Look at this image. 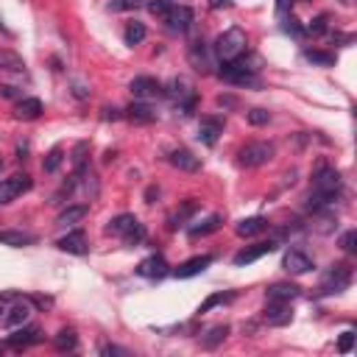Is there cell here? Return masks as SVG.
<instances>
[{"label": "cell", "instance_id": "cell-29", "mask_svg": "<svg viewBox=\"0 0 357 357\" xmlns=\"http://www.w3.org/2000/svg\"><path fill=\"white\" fill-rule=\"evenodd\" d=\"M84 215H87V204H76V207L62 209V212H59V218H56V223H59V227H70V223L81 220Z\"/></svg>", "mask_w": 357, "mask_h": 357}, {"label": "cell", "instance_id": "cell-31", "mask_svg": "<svg viewBox=\"0 0 357 357\" xmlns=\"http://www.w3.org/2000/svg\"><path fill=\"white\" fill-rule=\"evenodd\" d=\"M196 209H198V204H196L193 198H190V201H185V204H182V209H176V212L170 215V229L182 227V223H185V220H187V218H190Z\"/></svg>", "mask_w": 357, "mask_h": 357}, {"label": "cell", "instance_id": "cell-46", "mask_svg": "<svg viewBox=\"0 0 357 357\" xmlns=\"http://www.w3.org/2000/svg\"><path fill=\"white\" fill-rule=\"evenodd\" d=\"M290 9H293V0H277V14L279 17H288Z\"/></svg>", "mask_w": 357, "mask_h": 357}, {"label": "cell", "instance_id": "cell-47", "mask_svg": "<svg viewBox=\"0 0 357 357\" xmlns=\"http://www.w3.org/2000/svg\"><path fill=\"white\" fill-rule=\"evenodd\" d=\"M229 0H209V9H227Z\"/></svg>", "mask_w": 357, "mask_h": 357}, {"label": "cell", "instance_id": "cell-22", "mask_svg": "<svg viewBox=\"0 0 357 357\" xmlns=\"http://www.w3.org/2000/svg\"><path fill=\"white\" fill-rule=\"evenodd\" d=\"M39 341H42L39 330H36V327H25V330H17V332L9 338V346H14V349H28V346H34V343H39Z\"/></svg>", "mask_w": 357, "mask_h": 357}, {"label": "cell", "instance_id": "cell-8", "mask_svg": "<svg viewBox=\"0 0 357 357\" xmlns=\"http://www.w3.org/2000/svg\"><path fill=\"white\" fill-rule=\"evenodd\" d=\"M168 95H170L178 106H182V109H187V112L196 106V87H193V81H187V78H173Z\"/></svg>", "mask_w": 357, "mask_h": 357}, {"label": "cell", "instance_id": "cell-13", "mask_svg": "<svg viewBox=\"0 0 357 357\" xmlns=\"http://www.w3.org/2000/svg\"><path fill=\"white\" fill-rule=\"evenodd\" d=\"M209 265H212V254H198V257H190L187 262H182L173 274H176L178 279H190V277H198L201 271H207Z\"/></svg>", "mask_w": 357, "mask_h": 357}, {"label": "cell", "instance_id": "cell-36", "mask_svg": "<svg viewBox=\"0 0 357 357\" xmlns=\"http://www.w3.org/2000/svg\"><path fill=\"white\" fill-rule=\"evenodd\" d=\"M232 299H235L232 293H215V296H209V299H207V301L198 307V312L204 316V312H209L212 307H218V304H227V301H232Z\"/></svg>", "mask_w": 357, "mask_h": 357}, {"label": "cell", "instance_id": "cell-16", "mask_svg": "<svg viewBox=\"0 0 357 357\" xmlns=\"http://www.w3.org/2000/svg\"><path fill=\"white\" fill-rule=\"evenodd\" d=\"M271 251H277V243H254V246H246L243 251H238L235 254V265H251V262H257L260 257H265V254H271Z\"/></svg>", "mask_w": 357, "mask_h": 357}, {"label": "cell", "instance_id": "cell-42", "mask_svg": "<svg viewBox=\"0 0 357 357\" xmlns=\"http://www.w3.org/2000/svg\"><path fill=\"white\" fill-rule=\"evenodd\" d=\"M143 6V0H115L112 9L115 12H126V9H140Z\"/></svg>", "mask_w": 357, "mask_h": 357}, {"label": "cell", "instance_id": "cell-35", "mask_svg": "<svg viewBox=\"0 0 357 357\" xmlns=\"http://www.w3.org/2000/svg\"><path fill=\"white\" fill-rule=\"evenodd\" d=\"M62 159H65V151L56 146V148H51V154L48 157H45V173H56L59 170V165H62Z\"/></svg>", "mask_w": 357, "mask_h": 357}, {"label": "cell", "instance_id": "cell-50", "mask_svg": "<svg viewBox=\"0 0 357 357\" xmlns=\"http://www.w3.org/2000/svg\"><path fill=\"white\" fill-rule=\"evenodd\" d=\"M0 354H3V346H0Z\"/></svg>", "mask_w": 357, "mask_h": 357}, {"label": "cell", "instance_id": "cell-9", "mask_svg": "<svg viewBox=\"0 0 357 357\" xmlns=\"http://www.w3.org/2000/svg\"><path fill=\"white\" fill-rule=\"evenodd\" d=\"M170 31H176V34H187L190 31V25H193V9H187V6H173L170 3V12H168V17L162 20Z\"/></svg>", "mask_w": 357, "mask_h": 357}, {"label": "cell", "instance_id": "cell-20", "mask_svg": "<svg viewBox=\"0 0 357 357\" xmlns=\"http://www.w3.org/2000/svg\"><path fill=\"white\" fill-rule=\"evenodd\" d=\"M296 296H299V288L290 285V282H277V285H271V288L265 290L268 301H293Z\"/></svg>", "mask_w": 357, "mask_h": 357}, {"label": "cell", "instance_id": "cell-5", "mask_svg": "<svg viewBox=\"0 0 357 357\" xmlns=\"http://www.w3.org/2000/svg\"><path fill=\"white\" fill-rule=\"evenodd\" d=\"M254 70H257V67H246V62L238 59V62H227V65H223L220 78L229 81V84H238V87H257L260 78H257Z\"/></svg>", "mask_w": 357, "mask_h": 357}, {"label": "cell", "instance_id": "cell-48", "mask_svg": "<svg viewBox=\"0 0 357 357\" xmlns=\"http://www.w3.org/2000/svg\"><path fill=\"white\" fill-rule=\"evenodd\" d=\"M341 3H343V6H349V3H352V0H341Z\"/></svg>", "mask_w": 357, "mask_h": 357}, {"label": "cell", "instance_id": "cell-49", "mask_svg": "<svg viewBox=\"0 0 357 357\" xmlns=\"http://www.w3.org/2000/svg\"><path fill=\"white\" fill-rule=\"evenodd\" d=\"M0 170H3V159H0Z\"/></svg>", "mask_w": 357, "mask_h": 357}, {"label": "cell", "instance_id": "cell-41", "mask_svg": "<svg viewBox=\"0 0 357 357\" xmlns=\"http://www.w3.org/2000/svg\"><path fill=\"white\" fill-rule=\"evenodd\" d=\"M268 120H271V115H268L265 109H251L249 112V123L251 126H268Z\"/></svg>", "mask_w": 357, "mask_h": 357}, {"label": "cell", "instance_id": "cell-7", "mask_svg": "<svg viewBox=\"0 0 357 357\" xmlns=\"http://www.w3.org/2000/svg\"><path fill=\"white\" fill-rule=\"evenodd\" d=\"M31 185H34V182H31L28 173H14V176L3 178V182H0V204H12V201L20 198L23 193H28Z\"/></svg>", "mask_w": 357, "mask_h": 357}, {"label": "cell", "instance_id": "cell-1", "mask_svg": "<svg viewBox=\"0 0 357 357\" xmlns=\"http://www.w3.org/2000/svg\"><path fill=\"white\" fill-rule=\"evenodd\" d=\"M341 193V173L335 168H330L327 162L319 165V170L312 173V196L307 201V209H321L330 201H335V196Z\"/></svg>", "mask_w": 357, "mask_h": 357}, {"label": "cell", "instance_id": "cell-21", "mask_svg": "<svg viewBox=\"0 0 357 357\" xmlns=\"http://www.w3.org/2000/svg\"><path fill=\"white\" fill-rule=\"evenodd\" d=\"M42 115V101L39 98H23L14 106V117L17 120H36Z\"/></svg>", "mask_w": 357, "mask_h": 357}, {"label": "cell", "instance_id": "cell-30", "mask_svg": "<svg viewBox=\"0 0 357 357\" xmlns=\"http://www.w3.org/2000/svg\"><path fill=\"white\" fill-rule=\"evenodd\" d=\"M146 36H148V31H146V25H143V23H128V25H126V31H123L126 45H140Z\"/></svg>", "mask_w": 357, "mask_h": 357}, {"label": "cell", "instance_id": "cell-19", "mask_svg": "<svg viewBox=\"0 0 357 357\" xmlns=\"http://www.w3.org/2000/svg\"><path fill=\"white\" fill-rule=\"evenodd\" d=\"M187 59H190V65L196 67V70H201V73H207L209 67H212V56H209V48L201 42V39H196L190 48H187Z\"/></svg>", "mask_w": 357, "mask_h": 357}, {"label": "cell", "instance_id": "cell-11", "mask_svg": "<svg viewBox=\"0 0 357 357\" xmlns=\"http://www.w3.org/2000/svg\"><path fill=\"white\" fill-rule=\"evenodd\" d=\"M168 162L173 168H178V170H185V173H198L201 170V159L193 151H187V148H173L168 154Z\"/></svg>", "mask_w": 357, "mask_h": 357}, {"label": "cell", "instance_id": "cell-51", "mask_svg": "<svg viewBox=\"0 0 357 357\" xmlns=\"http://www.w3.org/2000/svg\"><path fill=\"white\" fill-rule=\"evenodd\" d=\"M0 312H3V310H0Z\"/></svg>", "mask_w": 357, "mask_h": 357}, {"label": "cell", "instance_id": "cell-44", "mask_svg": "<svg viewBox=\"0 0 357 357\" xmlns=\"http://www.w3.org/2000/svg\"><path fill=\"white\" fill-rule=\"evenodd\" d=\"M20 95V89L12 87V84H0V98H17Z\"/></svg>", "mask_w": 357, "mask_h": 357}, {"label": "cell", "instance_id": "cell-37", "mask_svg": "<svg viewBox=\"0 0 357 357\" xmlns=\"http://www.w3.org/2000/svg\"><path fill=\"white\" fill-rule=\"evenodd\" d=\"M327 28H330V17H327V14H319L316 20L307 25V34H312V36H324Z\"/></svg>", "mask_w": 357, "mask_h": 357}, {"label": "cell", "instance_id": "cell-25", "mask_svg": "<svg viewBox=\"0 0 357 357\" xmlns=\"http://www.w3.org/2000/svg\"><path fill=\"white\" fill-rule=\"evenodd\" d=\"M220 223H223L220 215H209V218H204L201 223H196V227H190V238H193V240H196V238H207V235H212V232L220 229Z\"/></svg>", "mask_w": 357, "mask_h": 357}, {"label": "cell", "instance_id": "cell-38", "mask_svg": "<svg viewBox=\"0 0 357 357\" xmlns=\"http://www.w3.org/2000/svg\"><path fill=\"white\" fill-rule=\"evenodd\" d=\"M87 151H89V143H78L76 151H73V165L78 173H84V165H87Z\"/></svg>", "mask_w": 357, "mask_h": 357}, {"label": "cell", "instance_id": "cell-2", "mask_svg": "<svg viewBox=\"0 0 357 357\" xmlns=\"http://www.w3.org/2000/svg\"><path fill=\"white\" fill-rule=\"evenodd\" d=\"M215 56L227 65V62H238L246 56L249 51V39H246V31L243 28H229V31H223L218 39H215Z\"/></svg>", "mask_w": 357, "mask_h": 357}, {"label": "cell", "instance_id": "cell-27", "mask_svg": "<svg viewBox=\"0 0 357 357\" xmlns=\"http://www.w3.org/2000/svg\"><path fill=\"white\" fill-rule=\"evenodd\" d=\"M227 335H229V327H227V324H218V327H212V330L201 338V346H204V349H215V346H220L223 341H227Z\"/></svg>", "mask_w": 357, "mask_h": 357}, {"label": "cell", "instance_id": "cell-4", "mask_svg": "<svg viewBox=\"0 0 357 357\" xmlns=\"http://www.w3.org/2000/svg\"><path fill=\"white\" fill-rule=\"evenodd\" d=\"M349 285H352V268H349L346 262H341V265H332L330 271H327V277L321 279V288H319V293H321V296L343 293Z\"/></svg>", "mask_w": 357, "mask_h": 357}, {"label": "cell", "instance_id": "cell-43", "mask_svg": "<svg viewBox=\"0 0 357 357\" xmlns=\"http://www.w3.org/2000/svg\"><path fill=\"white\" fill-rule=\"evenodd\" d=\"M352 346H354V332H343L341 335V341H338V352H352Z\"/></svg>", "mask_w": 357, "mask_h": 357}, {"label": "cell", "instance_id": "cell-12", "mask_svg": "<svg viewBox=\"0 0 357 357\" xmlns=\"http://www.w3.org/2000/svg\"><path fill=\"white\" fill-rule=\"evenodd\" d=\"M168 260L162 257V254H151V257H146L140 265H137V274L140 277H146V279H162L165 274H168Z\"/></svg>", "mask_w": 357, "mask_h": 357}, {"label": "cell", "instance_id": "cell-39", "mask_svg": "<svg viewBox=\"0 0 357 357\" xmlns=\"http://www.w3.org/2000/svg\"><path fill=\"white\" fill-rule=\"evenodd\" d=\"M148 12H151L157 20H165L168 12H170V3H168V0H148Z\"/></svg>", "mask_w": 357, "mask_h": 357}, {"label": "cell", "instance_id": "cell-33", "mask_svg": "<svg viewBox=\"0 0 357 357\" xmlns=\"http://www.w3.org/2000/svg\"><path fill=\"white\" fill-rule=\"evenodd\" d=\"M304 59L312 62V65H321V67L335 65V54H327V51H304Z\"/></svg>", "mask_w": 357, "mask_h": 357}, {"label": "cell", "instance_id": "cell-23", "mask_svg": "<svg viewBox=\"0 0 357 357\" xmlns=\"http://www.w3.org/2000/svg\"><path fill=\"white\" fill-rule=\"evenodd\" d=\"M265 229H268V220L260 218V215L243 218V220L238 223V235H240V238H254V235H260V232H265Z\"/></svg>", "mask_w": 357, "mask_h": 357}, {"label": "cell", "instance_id": "cell-15", "mask_svg": "<svg viewBox=\"0 0 357 357\" xmlns=\"http://www.w3.org/2000/svg\"><path fill=\"white\" fill-rule=\"evenodd\" d=\"M131 93H134V98L148 101V98H157L162 93V84L157 78H151V76H137L131 81Z\"/></svg>", "mask_w": 357, "mask_h": 357}, {"label": "cell", "instance_id": "cell-6", "mask_svg": "<svg viewBox=\"0 0 357 357\" xmlns=\"http://www.w3.org/2000/svg\"><path fill=\"white\" fill-rule=\"evenodd\" d=\"M274 154H277L274 143H262V140L260 143H249V146L240 148V165L243 168H260L265 162H271Z\"/></svg>", "mask_w": 357, "mask_h": 357}, {"label": "cell", "instance_id": "cell-18", "mask_svg": "<svg viewBox=\"0 0 357 357\" xmlns=\"http://www.w3.org/2000/svg\"><path fill=\"white\" fill-rule=\"evenodd\" d=\"M56 246H59L62 251H67V254H87V251H89V240H87V235H84L81 229L67 232L65 238H59Z\"/></svg>", "mask_w": 357, "mask_h": 357}, {"label": "cell", "instance_id": "cell-34", "mask_svg": "<svg viewBox=\"0 0 357 357\" xmlns=\"http://www.w3.org/2000/svg\"><path fill=\"white\" fill-rule=\"evenodd\" d=\"M54 343H56V349H59V352H73V349H76V343H78V338H76V332H73V330H62V332L56 335V341H54Z\"/></svg>", "mask_w": 357, "mask_h": 357}, {"label": "cell", "instance_id": "cell-14", "mask_svg": "<svg viewBox=\"0 0 357 357\" xmlns=\"http://www.w3.org/2000/svg\"><path fill=\"white\" fill-rule=\"evenodd\" d=\"M220 134H223V120L220 117H215V115L201 117V123H198V140L204 146H215Z\"/></svg>", "mask_w": 357, "mask_h": 357}, {"label": "cell", "instance_id": "cell-45", "mask_svg": "<svg viewBox=\"0 0 357 357\" xmlns=\"http://www.w3.org/2000/svg\"><path fill=\"white\" fill-rule=\"evenodd\" d=\"M101 354H123V357H128V349H120V346H115V343H104V346H101Z\"/></svg>", "mask_w": 357, "mask_h": 357}, {"label": "cell", "instance_id": "cell-26", "mask_svg": "<svg viewBox=\"0 0 357 357\" xmlns=\"http://www.w3.org/2000/svg\"><path fill=\"white\" fill-rule=\"evenodd\" d=\"M126 117H128L131 123H154V120H157V112H154L148 104H131V106L126 109Z\"/></svg>", "mask_w": 357, "mask_h": 357}, {"label": "cell", "instance_id": "cell-24", "mask_svg": "<svg viewBox=\"0 0 357 357\" xmlns=\"http://www.w3.org/2000/svg\"><path fill=\"white\" fill-rule=\"evenodd\" d=\"M28 316H31V310H28V304H14L6 316H3V327L6 330H17V327H23L25 321H28Z\"/></svg>", "mask_w": 357, "mask_h": 357}, {"label": "cell", "instance_id": "cell-40", "mask_svg": "<svg viewBox=\"0 0 357 357\" xmlns=\"http://www.w3.org/2000/svg\"><path fill=\"white\" fill-rule=\"evenodd\" d=\"M341 249H343L346 254H354V251H357V232H354V229H349V232L341 238Z\"/></svg>", "mask_w": 357, "mask_h": 357}, {"label": "cell", "instance_id": "cell-10", "mask_svg": "<svg viewBox=\"0 0 357 357\" xmlns=\"http://www.w3.org/2000/svg\"><path fill=\"white\" fill-rule=\"evenodd\" d=\"M262 319H265V324H271V327H285V324H290V319H293L290 301H268Z\"/></svg>", "mask_w": 357, "mask_h": 357}, {"label": "cell", "instance_id": "cell-28", "mask_svg": "<svg viewBox=\"0 0 357 357\" xmlns=\"http://www.w3.org/2000/svg\"><path fill=\"white\" fill-rule=\"evenodd\" d=\"M0 70H6V73H23V70H25V62H23L14 51H0Z\"/></svg>", "mask_w": 357, "mask_h": 357}, {"label": "cell", "instance_id": "cell-3", "mask_svg": "<svg viewBox=\"0 0 357 357\" xmlns=\"http://www.w3.org/2000/svg\"><path fill=\"white\" fill-rule=\"evenodd\" d=\"M106 232L115 235V238H120L126 246H137V243L146 238V227H143V223L134 218V215H128V212L112 218L109 227H106Z\"/></svg>", "mask_w": 357, "mask_h": 357}, {"label": "cell", "instance_id": "cell-32", "mask_svg": "<svg viewBox=\"0 0 357 357\" xmlns=\"http://www.w3.org/2000/svg\"><path fill=\"white\" fill-rule=\"evenodd\" d=\"M0 243H9V246H28V243H34V235H28V232H0Z\"/></svg>", "mask_w": 357, "mask_h": 357}, {"label": "cell", "instance_id": "cell-17", "mask_svg": "<svg viewBox=\"0 0 357 357\" xmlns=\"http://www.w3.org/2000/svg\"><path fill=\"white\" fill-rule=\"evenodd\" d=\"M282 268H285L288 274H307L310 268H312V260H310L304 251L290 249V251H285V257H282Z\"/></svg>", "mask_w": 357, "mask_h": 357}]
</instances>
